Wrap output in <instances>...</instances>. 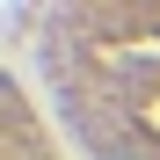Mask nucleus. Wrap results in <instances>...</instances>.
<instances>
[{
	"label": "nucleus",
	"mask_w": 160,
	"mask_h": 160,
	"mask_svg": "<svg viewBox=\"0 0 160 160\" xmlns=\"http://www.w3.org/2000/svg\"><path fill=\"white\" fill-rule=\"evenodd\" d=\"M95 160H138V153H124V146H95Z\"/></svg>",
	"instance_id": "obj_1"
}]
</instances>
